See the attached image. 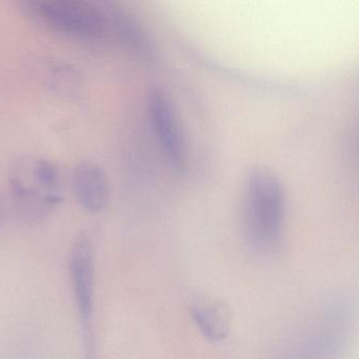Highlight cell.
<instances>
[{"label":"cell","instance_id":"obj_7","mask_svg":"<svg viewBox=\"0 0 359 359\" xmlns=\"http://www.w3.org/2000/svg\"><path fill=\"white\" fill-rule=\"evenodd\" d=\"M111 20L121 41L142 60H156V49L146 29L134 14L123 8H114Z\"/></svg>","mask_w":359,"mask_h":359},{"label":"cell","instance_id":"obj_2","mask_svg":"<svg viewBox=\"0 0 359 359\" xmlns=\"http://www.w3.org/2000/svg\"><path fill=\"white\" fill-rule=\"evenodd\" d=\"M10 188L22 217L30 222L45 218L62 203V176L57 165L49 159L18 163L10 175Z\"/></svg>","mask_w":359,"mask_h":359},{"label":"cell","instance_id":"obj_1","mask_svg":"<svg viewBox=\"0 0 359 359\" xmlns=\"http://www.w3.org/2000/svg\"><path fill=\"white\" fill-rule=\"evenodd\" d=\"M243 194L248 239L257 249H271L280 239L285 224L283 184L270 170L256 167L248 174Z\"/></svg>","mask_w":359,"mask_h":359},{"label":"cell","instance_id":"obj_8","mask_svg":"<svg viewBox=\"0 0 359 359\" xmlns=\"http://www.w3.org/2000/svg\"><path fill=\"white\" fill-rule=\"evenodd\" d=\"M193 320L201 333L211 341H222L226 338V331L219 315L212 308L198 306L192 313Z\"/></svg>","mask_w":359,"mask_h":359},{"label":"cell","instance_id":"obj_5","mask_svg":"<svg viewBox=\"0 0 359 359\" xmlns=\"http://www.w3.org/2000/svg\"><path fill=\"white\" fill-rule=\"evenodd\" d=\"M69 279L75 308L81 320L93 317L95 304V251L89 235L83 233L69 254Z\"/></svg>","mask_w":359,"mask_h":359},{"label":"cell","instance_id":"obj_3","mask_svg":"<svg viewBox=\"0 0 359 359\" xmlns=\"http://www.w3.org/2000/svg\"><path fill=\"white\" fill-rule=\"evenodd\" d=\"M26 7L48 28L74 39H100L108 29V15L86 0H39L27 4Z\"/></svg>","mask_w":359,"mask_h":359},{"label":"cell","instance_id":"obj_4","mask_svg":"<svg viewBox=\"0 0 359 359\" xmlns=\"http://www.w3.org/2000/svg\"><path fill=\"white\" fill-rule=\"evenodd\" d=\"M147 111L163 156L172 170L184 174L188 167V152L172 100L165 91L154 88L149 93Z\"/></svg>","mask_w":359,"mask_h":359},{"label":"cell","instance_id":"obj_6","mask_svg":"<svg viewBox=\"0 0 359 359\" xmlns=\"http://www.w3.org/2000/svg\"><path fill=\"white\" fill-rule=\"evenodd\" d=\"M72 187L76 201L86 211L100 213L109 203L110 187L104 170L92 161H81L72 171Z\"/></svg>","mask_w":359,"mask_h":359}]
</instances>
